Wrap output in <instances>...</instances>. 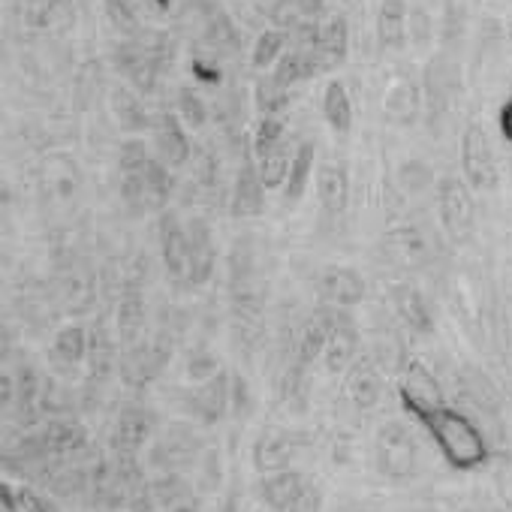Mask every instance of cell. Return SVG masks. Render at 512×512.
Returning a JSON list of instances; mask_svg holds the SVG:
<instances>
[{
  "label": "cell",
  "mask_w": 512,
  "mask_h": 512,
  "mask_svg": "<svg viewBox=\"0 0 512 512\" xmlns=\"http://www.w3.org/2000/svg\"><path fill=\"white\" fill-rule=\"evenodd\" d=\"M398 395H401L404 410L416 422H422V428L431 434V440L437 443V449H440V455L446 458L449 467H455V470H476V467H482L491 458L482 431L461 410H455L449 404H440V398L413 395L404 386H401Z\"/></svg>",
  "instance_id": "cell-1"
},
{
  "label": "cell",
  "mask_w": 512,
  "mask_h": 512,
  "mask_svg": "<svg viewBox=\"0 0 512 512\" xmlns=\"http://www.w3.org/2000/svg\"><path fill=\"white\" fill-rule=\"evenodd\" d=\"M461 166H464V178L470 181V187H479V190H488L497 184V163H494V154L488 148V139L485 133L470 124L464 130V139H461Z\"/></svg>",
  "instance_id": "cell-2"
},
{
  "label": "cell",
  "mask_w": 512,
  "mask_h": 512,
  "mask_svg": "<svg viewBox=\"0 0 512 512\" xmlns=\"http://www.w3.org/2000/svg\"><path fill=\"white\" fill-rule=\"evenodd\" d=\"M440 220H443V229L455 241L470 235V229H473V202H470V193H467L464 181H458V178H443L440 181Z\"/></svg>",
  "instance_id": "cell-3"
},
{
  "label": "cell",
  "mask_w": 512,
  "mask_h": 512,
  "mask_svg": "<svg viewBox=\"0 0 512 512\" xmlns=\"http://www.w3.org/2000/svg\"><path fill=\"white\" fill-rule=\"evenodd\" d=\"M311 52L317 70H332L338 64H344L347 58V49H350V31H347V22L344 19H329L317 28L311 46H302Z\"/></svg>",
  "instance_id": "cell-4"
},
{
  "label": "cell",
  "mask_w": 512,
  "mask_h": 512,
  "mask_svg": "<svg viewBox=\"0 0 512 512\" xmlns=\"http://www.w3.org/2000/svg\"><path fill=\"white\" fill-rule=\"evenodd\" d=\"M154 151L169 169H178L190 160V139L181 127V118L172 112L154 118Z\"/></svg>",
  "instance_id": "cell-5"
},
{
  "label": "cell",
  "mask_w": 512,
  "mask_h": 512,
  "mask_svg": "<svg viewBox=\"0 0 512 512\" xmlns=\"http://www.w3.org/2000/svg\"><path fill=\"white\" fill-rule=\"evenodd\" d=\"M386 253H389L392 263H398L404 269L422 266L425 256H428L425 229H419L416 223H398V226H392L389 235H386Z\"/></svg>",
  "instance_id": "cell-6"
},
{
  "label": "cell",
  "mask_w": 512,
  "mask_h": 512,
  "mask_svg": "<svg viewBox=\"0 0 512 512\" xmlns=\"http://www.w3.org/2000/svg\"><path fill=\"white\" fill-rule=\"evenodd\" d=\"M320 296L335 308H350L365 299V278L347 266H329L320 275Z\"/></svg>",
  "instance_id": "cell-7"
},
{
  "label": "cell",
  "mask_w": 512,
  "mask_h": 512,
  "mask_svg": "<svg viewBox=\"0 0 512 512\" xmlns=\"http://www.w3.org/2000/svg\"><path fill=\"white\" fill-rule=\"evenodd\" d=\"M163 263L175 278H190V232L175 217L163 220Z\"/></svg>",
  "instance_id": "cell-8"
},
{
  "label": "cell",
  "mask_w": 512,
  "mask_h": 512,
  "mask_svg": "<svg viewBox=\"0 0 512 512\" xmlns=\"http://www.w3.org/2000/svg\"><path fill=\"white\" fill-rule=\"evenodd\" d=\"M377 461L383 467V473L389 476H404L410 473L413 467V446L407 440V434L395 425H389L383 434H380V443H377Z\"/></svg>",
  "instance_id": "cell-9"
},
{
  "label": "cell",
  "mask_w": 512,
  "mask_h": 512,
  "mask_svg": "<svg viewBox=\"0 0 512 512\" xmlns=\"http://www.w3.org/2000/svg\"><path fill=\"white\" fill-rule=\"evenodd\" d=\"M263 196H266V184L263 175L256 166H244L235 178V190H232V211L238 217H250L263 211Z\"/></svg>",
  "instance_id": "cell-10"
},
{
  "label": "cell",
  "mask_w": 512,
  "mask_h": 512,
  "mask_svg": "<svg viewBox=\"0 0 512 512\" xmlns=\"http://www.w3.org/2000/svg\"><path fill=\"white\" fill-rule=\"evenodd\" d=\"M317 196L323 211L329 214H341L347 208V196H350V178L344 172V166L338 163H326L317 172Z\"/></svg>",
  "instance_id": "cell-11"
},
{
  "label": "cell",
  "mask_w": 512,
  "mask_h": 512,
  "mask_svg": "<svg viewBox=\"0 0 512 512\" xmlns=\"http://www.w3.org/2000/svg\"><path fill=\"white\" fill-rule=\"evenodd\" d=\"M407 4L404 0H383L377 13V37L386 49H401L407 40Z\"/></svg>",
  "instance_id": "cell-12"
},
{
  "label": "cell",
  "mask_w": 512,
  "mask_h": 512,
  "mask_svg": "<svg viewBox=\"0 0 512 512\" xmlns=\"http://www.w3.org/2000/svg\"><path fill=\"white\" fill-rule=\"evenodd\" d=\"M323 118L326 124L338 133L347 136L353 130V100L347 94V88L341 82H329L326 94H323Z\"/></svg>",
  "instance_id": "cell-13"
},
{
  "label": "cell",
  "mask_w": 512,
  "mask_h": 512,
  "mask_svg": "<svg viewBox=\"0 0 512 512\" xmlns=\"http://www.w3.org/2000/svg\"><path fill=\"white\" fill-rule=\"evenodd\" d=\"M311 169H314V142H302L293 151L290 172H287V181H284V190H287V199L290 202H296V199L305 196V187L311 181Z\"/></svg>",
  "instance_id": "cell-14"
},
{
  "label": "cell",
  "mask_w": 512,
  "mask_h": 512,
  "mask_svg": "<svg viewBox=\"0 0 512 512\" xmlns=\"http://www.w3.org/2000/svg\"><path fill=\"white\" fill-rule=\"evenodd\" d=\"M190 278L193 284H202L208 275H211V266H214V250H211V241H208V229L202 223H193L190 226Z\"/></svg>",
  "instance_id": "cell-15"
},
{
  "label": "cell",
  "mask_w": 512,
  "mask_h": 512,
  "mask_svg": "<svg viewBox=\"0 0 512 512\" xmlns=\"http://www.w3.org/2000/svg\"><path fill=\"white\" fill-rule=\"evenodd\" d=\"M353 347H356V335H353V326L347 320H332V332H329V341H326V359L335 371H341L350 356H353Z\"/></svg>",
  "instance_id": "cell-16"
},
{
  "label": "cell",
  "mask_w": 512,
  "mask_h": 512,
  "mask_svg": "<svg viewBox=\"0 0 512 512\" xmlns=\"http://www.w3.org/2000/svg\"><path fill=\"white\" fill-rule=\"evenodd\" d=\"M395 308L404 317V323H410L413 329H419V332H428L431 329L428 305H425V299L413 287H398L395 290Z\"/></svg>",
  "instance_id": "cell-17"
},
{
  "label": "cell",
  "mask_w": 512,
  "mask_h": 512,
  "mask_svg": "<svg viewBox=\"0 0 512 512\" xmlns=\"http://www.w3.org/2000/svg\"><path fill=\"white\" fill-rule=\"evenodd\" d=\"M386 112L401 121V124H410L419 112V91L413 82H401V85H392L389 94H386Z\"/></svg>",
  "instance_id": "cell-18"
},
{
  "label": "cell",
  "mask_w": 512,
  "mask_h": 512,
  "mask_svg": "<svg viewBox=\"0 0 512 512\" xmlns=\"http://www.w3.org/2000/svg\"><path fill=\"white\" fill-rule=\"evenodd\" d=\"M284 43H287V34L284 31H278V28L263 31L260 40H256V46H253V67L266 70V67L278 64L284 58Z\"/></svg>",
  "instance_id": "cell-19"
},
{
  "label": "cell",
  "mask_w": 512,
  "mask_h": 512,
  "mask_svg": "<svg viewBox=\"0 0 512 512\" xmlns=\"http://www.w3.org/2000/svg\"><path fill=\"white\" fill-rule=\"evenodd\" d=\"M151 160H154V154L148 151V145L142 139L124 142V148H121V169H124V175H145Z\"/></svg>",
  "instance_id": "cell-20"
},
{
  "label": "cell",
  "mask_w": 512,
  "mask_h": 512,
  "mask_svg": "<svg viewBox=\"0 0 512 512\" xmlns=\"http://www.w3.org/2000/svg\"><path fill=\"white\" fill-rule=\"evenodd\" d=\"M350 395L356 398V404L371 407L377 401V377L368 368H356L350 377Z\"/></svg>",
  "instance_id": "cell-21"
},
{
  "label": "cell",
  "mask_w": 512,
  "mask_h": 512,
  "mask_svg": "<svg viewBox=\"0 0 512 512\" xmlns=\"http://www.w3.org/2000/svg\"><path fill=\"white\" fill-rule=\"evenodd\" d=\"M4 512H49V506H46L40 497L28 494V491H16V488L10 491V488H7Z\"/></svg>",
  "instance_id": "cell-22"
},
{
  "label": "cell",
  "mask_w": 512,
  "mask_h": 512,
  "mask_svg": "<svg viewBox=\"0 0 512 512\" xmlns=\"http://www.w3.org/2000/svg\"><path fill=\"white\" fill-rule=\"evenodd\" d=\"M58 353H64V359H70V362L82 359V353H85V335H82L79 326H70V329H64L58 335Z\"/></svg>",
  "instance_id": "cell-23"
},
{
  "label": "cell",
  "mask_w": 512,
  "mask_h": 512,
  "mask_svg": "<svg viewBox=\"0 0 512 512\" xmlns=\"http://www.w3.org/2000/svg\"><path fill=\"white\" fill-rule=\"evenodd\" d=\"M145 422H142V416L139 413H127L124 416V425H121V437H124V443L127 446H139L142 443V437H145Z\"/></svg>",
  "instance_id": "cell-24"
},
{
  "label": "cell",
  "mask_w": 512,
  "mask_h": 512,
  "mask_svg": "<svg viewBox=\"0 0 512 512\" xmlns=\"http://www.w3.org/2000/svg\"><path fill=\"white\" fill-rule=\"evenodd\" d=\"M181 121H190L193 127H199V124L205 121V115H202V103H199L193 94H184V97H181Z\"/></svg>",
  "instance_id": "cell-25"
},
{
  "label": "cell",
  "mask_w": 512,
  "mask_h": 512,
  "mask_svg": "<svg viewBox=\"0 0 512 512\" xmlns=\"http://www.w3.org/2000/svg\"><path fill=\"white\" fill-rule=\"evenodd\" d=\"M497 127H500V136L512 145V97L500 106V112H497Z\"/></svg>",
  "instance_id": "cell-26"
},
{
  "label": "cell",
  "mask_w": 512,
  "mask_h": 512,
  "mask_svg": "<svg viewBox=\"0 0 512 512\" xmlns=\"http://www.w3.org/2000/svg\"><path fill=\"white\" fill-rule=\"evenodd\" d=\"M323 4H326V0H299V7H302L305 13H311V16H317V13L323 10Z\"/></svg>",
  "instance_id": "cell-27"
}]
</instances>
